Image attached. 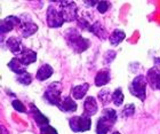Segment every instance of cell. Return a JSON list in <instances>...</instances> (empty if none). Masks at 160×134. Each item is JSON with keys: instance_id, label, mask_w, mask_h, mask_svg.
Here are the masks:
<instances>
[{"instance_id": "cell-7", "label": "cell", "mask_w": 160, "mask_h": 134, "mask_svg": "<svg viewBox=\"0 0 160 134\" xmlns=\"http://www.w3.org/2000/svg\"><path fill=\"white\" fill-rule=\"evenodd\" d=\"M47 24L49 28H61L64 24V20L61 15L60 10L53 6H49L47 9Z\"/></svg>"}, {"instance_id": "cell-24", "label": "cell", "mask_w": 160, "mask_h": 134, "mask_svg": "<svg viewBox=\"0 0 160 134\" xmlns=\"http://www.w3.org/2000/svg\"><path fill=\"white\" fill-rule=\"evenodd\" d=\"M17 81L22 85H30L31 81H32V76L29 72H25V74L21 75V76L17 77Z\"/></svg>"}, {"instance_id": "cell-15", "label": "cell", "mask_w": 160, "mask_h": 134, "mask_svg": "<svg viewBox=\"0 0 160 134\" xmlns=\"http://www.w3.org/2000/svg\"><path fill=\"white\" fill-rule=\"evenodd\" d=\"M17 59L22 62V63L27 67L29 64L33 63L37 61V53L32 49H29V48H24L23 52L17 56Z\"/></svg>"}, {"instance_id": "cell-11", "label": "cell", "mask_w": 160, "mask_h": 134, "mask_svg": "<svg viewBox=\"0 0 160 134\" xmlns=\"http://www.w3.org/2000/svg\"><path fill=\"white\" fill-rule=\"evenodd\" d=\"M30 111H31V114H32V116H33V119H34V121H36V124H37L40 128L43 127V126L49 125V119H48L43 114H41V111H40L36 106L30 104Z\"/></svg>"}, {"instance_id": "cell-4", "label": "cell", "mask_w": 160, "mask_h": 134, "mask_svg": "<svg viewBox=\"0 0 160 134\" xmlns=\"http://www.w3.org/2000/svg\"><path fill=\"white\" fill-rule=\"evenodd\" d=\"M61 92H62V85L56 81V83L50 84L46 88L45 93H43V97L46 99L48 103L57 107L61 101H62V99H61Z\"/></svg>"}, {"instance_id": "cell-1", "label": "cell", "mask_w": 160, "mask_h": 134, "mask_svg": "<svg viewBox=\"0 0 160 134\" xmlns=\"http://www.w3.org/2000/svg\"><path fill=\"white\" fill-rule=\"evenodd\" d=\"M64 39L76 53L79 54L88 49L90 46V41L83 38L76 29H68L64 32Z\"/></svg>"}, {"instance_id": "cell-20", "label": "cell", "mask_w": 160, "mask_h": 134, "mask_svg": "<svg viewBox=\"0 0 160 134\" xmlns=\"http://www.w3.org/2000/svg\"><path fill=\"white\" fill-rule=\"evenodd\" d=\"M89 90V84L88 83H83L81 85H77V86H74L71 90V93H72V96L76 99V100H81L86 93L88 92Z\"/></svg>"}, {"instance_id": "cell-16", "label": "cell", "mask_w": 160, "mask_h": 134, "mask_svg": "<svg viewBox=\"0 0 160 134\" xmlns=\"http://www.w3.org/2000/svg\"><path fill=\"white\" fill-rule=\"evenodd\" d=\"M111 80V72L108 69H103L100 70L95 76V85L97 87H102L104 85H107L108 83H110Z\"/></svg>"}, {"instance_id": "cell-8", "label": "cell", "mask_w": 160, "mask_h": 134, "mask_svg": "<svg viewBox=\"0 0 160 134\" xmlns=\"http://www.w3.org/2000/svg\"><path fill=\"white\" fill-rule=\"evenodd\" d=\"M21 23V20L18 16H7L5 17L0 23V32L1 34H8L12 30H14L16 27H18Z\"/></svg>"}, {"instance_id": "cell-33", "label": "cell", "mask_w": 160, "mask_h": 134, "mask_svg": "<svg viewBox=\"0 0 160 134\" xmlns=\"http://www.w3.org/2000/svg\"><path fill=\"white\" fill-rule=\"evenodd\" d=\"M112 134H120V133H119V132H113Z\"/></svg>"}, {"instance_id": "cell-25", "label": "cell", "mask_w": 160, "mask_h": 134, "mask_svg": "<svg viewBox=\"0 0 160 134\" xmlns=\"http://www.w3.org/2000/svg\"><path fill=\"white\" fill-rule=\"evenodd\" d=\"M102 115L105 116L107 118H109V119H110L111 121H113V123H116L118 119L117 112H116V110H113V109H104Z\"/></svg>"}, {"instance_id": "cell-32", "label": "cell", "mask_w": 160, "mask_h": 134, "mask_svg": "<svg viewBox=\"0 0 160 134\" xmlns=\"http://www.w3.org/2000/svg\"><path fill=\"white\" fill-rule=\"evenodd\" d=\"M97 3H98V1H85V5H88V6H95Z\"/></svg>"}, {"instance_id": "cell-6", "label": "cell", "mask_w": 160, "mask_h": 134, "mask_svg": "<svg viewBox=\"0 0 160 134\" xmlns=\"http://www.w3.org/2000/svg\"><path fill=\"white\" fill-rule=\"evenodd\" d=\"M21 23L18 25V29H20L21 34L24 38H28L34 34L38 31V25L34 22H32L30 17L25 15V16H20Z\"/></svg>"}, {"instance_id": "cell-17", "label": "cell", "mask_w": 160, "mask_h": 134, "mask_svg": "<svg viewBox=\"0 0 160 134\" xmlns=\"http://www.w3.org/2000/svg\"><path fill=\"white\" fill-rule=\"evenodd\" d=\"M8 68L13 71L14 74L18 75V76L28 72L27 69H25V65H24V64L22 63L18 59H17V57H14V59H12V60L9 61V63H8Z\"/></svg>"}, {"instance_id": "cell-26", "label": "cell", "mask_w": 160, "mask_h": 134, "mask_svg": "<svg viewBox=\"0 0 160 134\" xmlns=\"http://www.w3.org/2000/svg\"><path fill=\"white\" fill-rule=\"evenodd\" d=\"M110 6H111V3H109V1H98V3H97V6H96V9L98 10L101 14H104L110 9Z\"/></svg>"}, {"instance_id": "cell-13", "label": "cell", "mask_w": 160, "mask_h": 134, "mask_svg": "<svg viewBox=\"0 0 160 134\" xmlns=\"http://www.w3.org/2000/svg\"><path fill=\"white\" fill-rule=\"evenodd\" d=\"M114 125L113 121H111L109 118H107L105 116H101L100 119L97 121L96 124V133L97 134H108V132L110 131L112 126Z\"/></svg>"}, {"instance_id": "cell-18", "label": "cell", "mask_w": 160, "mask_h": 134, "mask_svg": "<svg viewBox=\"0 0 160 134\" xmlns=\"http://www.w3.org/2000/svg\"><path fill=\"white\" fill-rule=\"evenodd\" d=\"M54 74V69L50 67L49 64H43L41 67L38 69L37 71V75H36V78H37L38 80H46L48 78L52 77V75Z\"/></svg>"}, {"instance_id": "cell-9", "label": "cell", "mask_w": 160, "mask_h": 134, "mask_svg": "<svg viewBox=\"0 0 160 134\" xmlns=\"http://www.w3.org/2000/svg\"><path fill=\"white\" fill-rule=\"evenodd\" d=\"M147 79L152 90H160V69H158L157 67L149 69Z\"/></svg>"}, {"instance_id": "cell-30", "label": "cell", "mask_w": 160, "mask_h": 134, "mask_svg": "<svg viewBox=\"0 0 160 134\" xmlns=\"http://www.w3.org/2000/svg\"><path fill=\"white\" fill-rule=\"evenodd\" d=\"M40 134H58V132L50 125H47V126H43V127L40 128Z\"/></svg>"}, {"instance_id": "cell-27", "label": "cell", "mask_w": 160, "mask_h": 134, "mask_svg": "<svg viewBox=\"0 0 160 134\" xmlns=\"http://www.w3.org/2000/svg\"><path fill=\"white\" fill-rule=\"evenodd\" d=\"M116 56H117V53L114 50H108L107 53L104 54V63L110 64L116 59Z\"/></svg>"}, {"instance_id": "cell-2", "label": "cell", "mask_w": 160, "mask_h": 134, "mask_svg": "<svg viewBox=\"0 0 160 134\" xmlns=\"http://www.w3.org/2000/svg\"><path fill=\"white\" fill-rule=\"evenodd\" d=\"M147 84L148 79L147 77H144L143 75H140L137 77L134 78V80L132 81V84L129 86L130 93L133 94L134 96H136L137 99H140L141 101L145 100V90H147Z\"/></svg>"}, {"instance_id": "cell-5", "label": "cell", "mask_w": 160, "mask_h": 134, "mask_svg": "<svg viewBox=\"0 0 160 134\" xmlns=\"http://www.w3.org/2000/svg\"><path fill=\"white\" fill-rule=\"evenodd\" d=\"M69 125L70 128L73 132L78 133V132H86L89 131L92 127V119L90 117H87L85 115L81 116H74L69 121Z\"/></svg>"}, {"instance_id": "cell-21", "label": "cell", "mask_w": 160, "mask_h": 134, "mask_svg": "<svg viewBox=\"0 0 160 134\" xmlns=\"http://www.w3.org/2000/svg\"><path fill=\"white\" fill-rule=\"evenodd\" d=\"M126 38V34L123 32L122 30H114L112 34H110V37H109V41H110V44L112 46H118L120 43H122L123 39Z\"/></svg>"}, {"instance_id": "cell-10", "label": "cell", "mask_w": 160, "mask_h": 134, "mask_svg": "<svg viewBox=\"0 0 160 134\" xmlns=\"http://www.w3.org/2000/svg\"><path fill=\"white\" fill-rule=\"evenodd\" d=\"M97 110H98V107H97V101L95 100L94 96H88L83 102V114L87 117H92L96 114Z\"/></svg>"}, {"instance_id": "cell-14", "label": "cell", "mask_w": 160, "mask_h": 134, "mask_svg": "<svg viewBox=\"0 0 160 134\" xmlns=\"http://www.w3.org/2000/svg\"><path fill=\"white\" fill-rule=\"evenodd\" d=\"M57 107L61 111H64V112H74L77 110L78 106L76 103V101L71 96H65L62 99V101Z\"/></svg>"}, {"instance_id": "cell-19", "label": "cell", "mask_w": 160, "mask_h": 134, "mask_svg": "<svg viewBox=\"0 0 160 134\" xmlns=\"http://www.w3.org/2000/svg\"><path fill=\"white\" fill-rule=\"evenodd\" d=\"M89 32L95 34L97 38H100V39H102V40H105V39L108 38L107 30H105V28H104L100 22H95L94 24H92L89 28Z\"/></svg>"}, {"instance_id": "cell-23", "label": "cell", "mask_w": 160, "mask_h": 134, "mask_svg": "<svg viewBox=\"0 0 160 134\" xmlns=\"http://www.w3.org/2000/svg\"><path fill=\"white\" fill-rule=\"evenodd\" d=\"M123 99H125V96H123L122 90H121L120 87L117 88V90L112 93V102L114 103V106L120 107V106L123 103Z\"/></svg>"}, {"instance_id": "cell-31", "label": "cell", "mask_w": 160, "mask_h": 134, "mask_svg": "<svg viewBox=\"0 0 160 134\" xmlns=\"http://www.w3.org/2000/svg\"><path fill=\"white\" fill-rule=\"evenodd\" d=\"M78 25H79L82 30H87L89 31V28H90V24L89 22L86 20V18H83V17H80L79 20H78Z\"/></svg>"}, {"instance_id": "cell-29", "label": "cell", "mask_w": 160, "mask_h": 134, "mask_svg": "<svg viewBox=\"0 0 160 134\" xmlns=\"http://www.w3.org/2000/svg\"><path fill=\"white\" fill-rule=\"evenodd\" d=\"M134 112H135V106L133 103L127 104L126 107H125V109H123V116L125 117H132L134 115Z\"/></svg>"}, {"instance_id": "cell-22", "label": "cell", "mask_w": 160, "mask_h": 134, "mask_svg": "<svg viewBox=\"0 0 160 134\" xmlns=\"http://www.w3.org/2000/svg\"><path fill=\"white\" fill-rule=\"evenodd\" d=\"M98 100L101 101V103L102 106H108L109 102L112 100V94L110 93V90H100V93H98Z\"/></svg>"}, {"instance_id": "cell-3", "label": "cell", "mask_w": 160, "mask_h": 134, "mask_svg": "<svg viewBox=\"0 0 160 134\" xmlns=\"http://www.w3.org/2000/svg\"><path fill=\"white\" fill-rule=\"evenodd\" d=\"M60 3V13L64 22H73L78 20V8L74 1H56Z\"/></svg>"}, {"instance_id": "cell-28", "label": "cell", "mask_w": 160, "mask_h": 134, "mask_svg": "<svg viewBox=\"0 0 160 134\" xmlns=\"http://www.w3.org/2000/svg\"><path fill=\"white\" fill-rule=\"evenodd\" d=\"M12 106H13L14 109L16 111H18V112H25V107H24V104L22 103L20 100H17V99L13 100L12 101Z\"/></svg>"}, {"instance_id": "cell-12", "label": "cell", "mask_w": 160, "mask_h": 134, "mask_svg": "<svg viewBox=\"0 0 160 134\" xmlns=\"http://www.w3.org/2000/svg\"><path fill=\"white\" fill-rule=\"evenodd\" d=\"M6 45L8 47V49L16 55V57L20 55L22 52H23V46H22V40H21L20 37H10L8 38V40L6 41Z\"/></svg>"}]
</instances>
